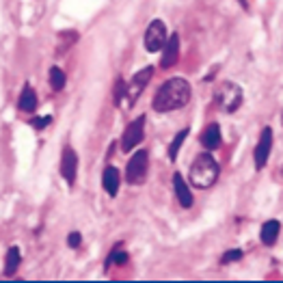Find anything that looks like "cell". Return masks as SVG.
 <instances>
[{"instance_id":"cell-9","label":"cell","mask_w":283,"mask_h":283,"mask_svg":"<svg viewBox=\"0 0 283 283\" xmlns=\"http://www.w3.org/2000/svg\"><path fill=\"white\" fill-rule=\"evenodd\" d=\"M76 171H78V156L67 145V147L63 149V158H61V175L69 186L76 182Z\"/></svg>"},{"instance_id":"cell-3","label":"cell","mask_w":283,"mask_h":283,"mask_svg":"<svg viewBox=\"0 0 283 283\" xmlns=\"http://www.w3.org/2000/svg\"><path fill=\"white\" fill-rule=\"evenodd\" d=\"M242 100H244L242 89L231 80H225L219 86V91H216V102H219V106L225 113H236L242 106Z\"/></svg>"},{"instance_id":"cell-11","label":"cell","mask_w":283,"mask_h":283,"mask_svg":"<svg viewBox=\"0 0 283 283\" xmlns=\"http://www.w3.org/2000/svg\"><path fill=\"white\" fill-rule=\"evenodd\" d=\"M173 191H175V197H177L182 208H191L193 206V201H195L193 193H191V188H188V184L184 182L182 173H175V175H173Z\"/></svg>"},{"instance_id":"cell-1","label":"cell","mask_w":283,"mask_h":283,"mask_svg":"<svg viewBox=\"0 0 283 283\" xmlns=\"http://www.w3.org/2000/svg\"><path fill=\"white\" fill-rule=\"evenodd\" d=\"M191 84H188L186 78L175 76L164 80V84L156 91V98L151 102V108L156 113H171L177 111V108H184L188 102H191Z\"/></svg>"},{"instance_id":"cell-16","label":"cell","mask_w":283,"mask_h":283,"mask_svg":"<svg viewBox=\"0 0 283 283\" xmlns=\"http://www.w3.org/2000/svg\"><path fill=\"white\" fill-rule=\"evenodd\" d=\"M20 262H22V253L18 246H11L7 251V257H5V277H13L20 268Z\"/></svg>"},{"instance_id":"cell-15","label":"cell","mask_w":283,"mask_h":283,"mask_svg":"<svg viewBox=\"0 0 283 283\" xmlns=\"http://www.w3.org/2000/svg\"><path fill=\"white\" fill-rule=\"evenodd\" d=\"M279 231H281V223H279V221H266V223L262 225V242H264L266 246L277 244Z\"/></svg>"},{"instance_id":"cell-18","label":"cell","mask_w":283,"mask_h":283,"mask_svg":"<svg viewBox=\"0 0 283 283\" xmlns=\"http://www.w3.org/2000/svg\"><path fill=\"white\" fill-rule=\"evenodd\" d=\"M188 132L191 130H179V132L175 134V139L171 141V145H169V160H173L175 162L177 160V154H179V147H182V143L186 141V136H188Z\"/></svg>"},{"instance_id":"cell-2","label":"cell","mask_w":283,"mask_h":283,"mask_svg":"<svg viewBox=\"0 0 283 283\" xmlns=\"http://www.w3.org/2000/svg\"><path fill=\"white\" fill-rule=\"evenodd\" d=\"M219 173H221L219 162H216L208 151L206 154H199L195 158V162L191 164V184L197 188H210L216 184Z\"/></svg>"},{"instance_id":"cell-21","label":"cell","mask_w":283,"mask_h":283,"mask_svg":"<svg viewBox=\"0 0 283 283\" xmlns=\"http://www.w3.org/2000/svg\"><path fill=\"white\" fill-rule=\"evenodd\" d=\"M80 242H82V236L78 234V231H71V234L67 236V244L71 246V249H78V246H80Z\"/></svg>"},{"instance_id":"cell-10","label":"cell","mask_w":283,"mask_h":283,"mask_svg":"<svg viewBox=\"0 0 283 283\" xmlns=\"http://www.w3.org/2000/svg\"><path fill=\"white\" fill-rule=\"evenodd\" d=\"M179 59V37L177 35H173L166 41V46L162 48V59H160V67L162 69H169L171 65H175Z\"/></svg>"},{"instance_id":"cell-20","label":"cell","mask_w":283,"mask_h":283,"mask_svg":"<svg viewBox=\"0 0 283 283\" xmlns=\"http://www.w3.org/2000/svg\"><path fill=\"white\" fill-rule=\"evenodd\" d=\"M242 255H244V253H242L240 249H234V251H227V253H225L221 262H223V264H231V262H238V259H242Z\"/></svg>"},{"instance_id":"cell-4","label":"cell","mask_w":283,"mask_h":283,"mask_svg":"<svg viewBox=\"0 0 283 283\" xmlns=\"http://www.w3.org/2000/svg\"><path fill=\"white\" fill-rule=\"evenodd\" d=\"M147 166H149L147 149H139L132 158H130V162L126 166V179L130 184H141L145 179V175H147Z\"/></svg>"},{"instance_id":"cell-5","label":"cell","mask_w":283,"mask_h":283,"mask_svg":"<svg viewBox=\"0 0 283 283\" xmlns=\"http://www.w3.org/2000/svg\"><path fill=\"white\" fill-rule=\"evenodd\" d=\"M166 26L162 20H154L151 24L147 26V31H145V50L147 52H158V50H162L166 46Z\"/></svg>"},{"instance_id":"cell-7","label":"cell","mask_w":283,"mask_h":283,"mask_svg":"<svg viewBox=\"0 0 283 283\" xmlns=\"http://www.w3.org/2000/svg\"><path fill=\"white\" fill-rule=\"evenodd\" d=\"M145 139V117L139 115V119H134L123 132L121 139V151H132L134 147H139V143Z\"/></svg>"},{"instance_id":"cell-12","label":"cell","mask_w":283,"mask_h":283,"mask_svg":"<svg viewBox=\"0 0 283 283\" xmlns=\"http://www.w3.org/2000/svg\"><path fill=\"white\" fill-rule=\"evenodd\" d=\"M201 145L208 151L221 147V126L219 123H210V126H206V130L201 132Z\"/></svg>"},{"instance_id":"cell-22","label":"cell","mask_w":283,"mask_h":283,"mask_svg":"<svg viewBox=\"0 0 283 283\" xmlns=\"http://www.w3.org/2000/svg\"><path fill=\"white\" fill-rule=\"evenodd\" d=\"M50 121H52V115H46V117H37V119H33V126H35V130H43Z\"/></svg>"},{"instance_id":"cell-14","label":"cell","mask_w":283,"mask_h":283,"mask_svg":"<svg viewBox=\"0 0 283 283\" xmlns=\"http://www.w3.org/2000/svg\"><path fill=\"white\" fill-rule=\"evenodd\" d=\"M102 186H104V191L111 195V197H117V193H119V171H117V166H106L104 169Z\"/></svg>"},{"instance_id":"cell-6","label":"cell","mask_w":283,"mask_h":283,"mask_svg":"<svg viewBox=\"0 0 283 283\" xmlns=\"http://www.w3.org/2000/svg\"><path fill=\"white\" fill-rule=\"evenodd\" d=\"M151 76H154V67H145V69L136 71V74L132 76V80L128 82V91H126V98H128V102H126V108H130V106H132L134 102H136V98H139L141 93L145 91V86L149 84Z\"/></svg>"},{"instance_id":"cell-13","label":"cell","mask_w":283,"mask_h":283,"mask_svg":"<svg viewBox=\"0 0 283 283\" xmlns=\"http://www.w3.org/2000/svg\"><path fill=\"white\" fill-rule=\"evenodd\" d=\"M37 93L31 84H24V89H22L20 98H18V108L24 113H35V108H37Z\"/></svg>"},{"instance_id":"cell-17","label":"cell","mask_w":283,"mask_h":283,"mask_svg":"<svg viewBox=\"0 0 283 283\" xmlns=\"http://www.w3.org/2000/svg\"><path fill=\"white\" fill-rule=\"evenodd\" d=\"M50 86H52V91H63L65 89V82H67V76H65V71L61 67H52L50 69Z\"/></svg>"},{"instance_id":"cell-8","label":"cell","mask_w":283,"mask_h":283,"mask_svg":"<svg viewBox=\"0 0 283 283\" xmlns=\"http://www.w3.org/2000/svg\"><path fill=\"white\" fill-rule=\"evenodd\" d=\"M270 149H272V128H264L262 134H259L257 147H255V166L257 169H264L266 166Z\"/></svg>"},{"instance_id":"cell-19","label":"cell","mask_w":283,"mask_h":283,"mask_svg":"<svg viewBox=\"0 0 283 283\" xmlns=\"http://www.w3.org/2000/svg\"><path fill=\"white\" fill-rule=\"evenodd\" d=\"M111 262H115V264H117V266H123V264L128 262V253L123 251V249H119V246H117V249H115V251L111 253V257H108V264H111Z\"/></svg>"}]
</instances>
